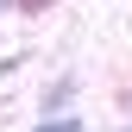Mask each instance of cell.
Returning a JSON list of instances; mask_svg holds the SVG:
<instances>
[{"label": "cell", "mask_w": 132, "mask_h": 132, "mask_svg": "<svg viewBox=\"0 0 132 132\" xmlns=\"http://www.w3.org/2000/svg\"><path fill=\"white\" fill-rule=\"evenodd\" d=\"M69 94H76V76H63L57 88L44 94V113H63V107H69Z\"/></svg>", "instance_id": "obj_1"}, {"label": "cell", "mask_w": 132, "mask_h": 132, "mask_svg": "<svg viewBox=\"0 0 132 132\" xmlns=\"http://www.w3.org/2000/svg\"><path fill=\"white\" fill-rule=\"evenodd\" d=\"M19 6H25V13H44V6H51V0H19Z\"/></svg>", "instance_id": "obj_2"}, {"label": "cell", "mask_w": 132, "mask_h": 132, "mask_svg": "<svg viewBox=\"0 0 132 132\" xmlns=\"http://www.w3.org/2000/svg\"><path fill=\"white\" fill-rule=\"evenodd\" d=\"M6 6H13V0H0V13H6Z\"/></svg>", "instance_id": "obj_3"}]
</instances>
